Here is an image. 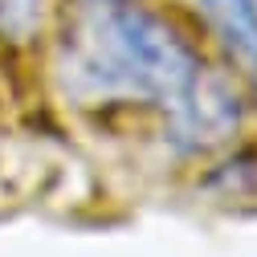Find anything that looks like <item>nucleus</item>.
Returning <instances> with one entry per match:
<instances>
[{"instance_id":"nucleus-1","label":"nucleus","mask_w":257,"mask_h":257,"mask_svg":"<svg viewBox=\"0 0 257 257\" xmlns=\"http://www.w3.org/2000/svg\"><path fill=\"white\" fill-rule=\"evenodd\" d=\"M61 90L82 106L143 102L168 114L176 147H212L237 126V98L168 21L139 0H78L57 49Z\"/></svg>"},{"instance_id":"nucleus-2","label":"nucleus","mask_w":257,"mask_h":257,"mask_svg":"<svg viewBox=\"0 0 257 257\" xmlns=\"http://www.w3.org/2000/svg\"><path fill=\"white\" fill-rule=\"evenodd\" d=\"M196 5L257 86V0H196Z\"/></svg>"}]
</instances>
